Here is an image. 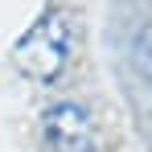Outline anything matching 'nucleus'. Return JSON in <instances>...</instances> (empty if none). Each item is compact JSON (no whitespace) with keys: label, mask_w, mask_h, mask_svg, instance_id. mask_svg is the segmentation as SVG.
<instances>
[{"label":"nucleus","mask_w":152,"mask_h":152,"mask_svg":"<svg viewBox=\"0 0 152 152\" xmlns=\"http://www.w3.org/2000/svg\"><path fill=\"white\" fill-rule=\"evenodd\" d=\"M45 136L58 152H91L95 148V132H91V119L86 111L74 107V103H58L45 111Z\"/></svg>","instance_id":"obj_2"},{"label":"nucleus","mask_w":152,"mask_h":152,"mask_svg":"<svg viewBox=\"0 0 152 152\" xmlns=\"http://www.w3.org/2000/svg\"><path fill=\"white\" fill-rule=\"evenodd\" d=\"M136 53H140V58H152V29H144V33H140V41H136Z\"/></svg>","instance_id":"obj_3"},{"label":"nucleus","mask_w":152,"mask_h":152,"mask_svg":"<svg viewBox=\"0 0 152 152\" xmlns=\"http://www.w3.org/2000/svg\"><path fill=\"white\" fill-rule=\"evenodd\" d=\"M66 58H70V33H66V21L62 17L41 21L21 41V50H17V62L25 66L29 74H37L41 82H53V78L62 74Z\"/></svg>","instance_id":"obj_1"}]
</instances>
